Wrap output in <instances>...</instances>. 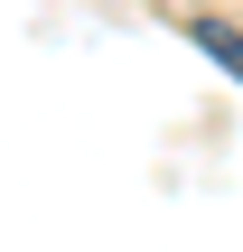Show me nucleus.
Instances as JSON below:
<instances>
[{"instance_id":"1","label":"nucleus","mask_w":243,"mask_h":252,"mask_svg":"<svg viewBox=\"0 0 243 252\" xmlns=\"http://www.w3.org/2000/svg\"><path fill=\"white\" fill-rule=\"evenodd\" d=\"M197 47H206L215 65H234V75H243V28H225V19H197Z\"/></svg>"}]
</instances>
